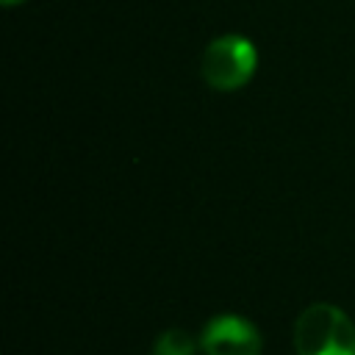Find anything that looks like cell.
Here are the masks:
<instances>
[{
	"label": "cell",
	"mask_w": 355,
	"mask_h": 355,
	"mask_svg": "<svg viewBox=\"0 0 355 355\" xmlns=\"http://www.w3.org/2000/svg\"><path fill=\"white\" fill-rule=\"evenodd\" d=\"M294 349L297 355H355V324L341 308L313 302L297 316Z\"/></svg>",
	"instance_id": "cell-1"
},
{
	"label": "cell",
	"mask_w": 355,
	"mask_h": 355,
	"mask_svg": "<svg viewBox=\"0 0 355 355\" xmlns=\"http://www.w3.org/2000/svg\"><path fill=\"white\" fill-rule=\"evenodd\" d=\"M255 67H258L255 44L239 33H225V36L214 39L205 47L202 61H200V72H202L205 83L216 92L241 89L255 75Z\"/></svg>",
	"instance_id": "cell-2"
},
{
	"label": "cell",
	"mask_w": 355,
	"mask_h": 355,
	"mask_svg": "<svg viewBox=\"0 0 355 355\" xmlns=\"http://www.w3.org/2000/svg\"><path fill=\"white\" fill-rule=\"evenodd\" d=\"M258 327L236 313H219L205 322L200 333V349L205 355H261Z\"/></svg>",
	"instance_id": "cell-3"
},
{
	"label": "cell",
	"mask_w": 355,
	"mask_h": 355,
	"mask_svg": "<svg viewBox=\"0 0 355 355\" xmlns=\"http://www.w3.org/2000/svg\"><path fill=\"white\" fill-rule=\"evenodd\" d=\"M197 347L200 341L194 336H189L180 327H169L155 338L153 355H197Z\"/></svg>",
	"instance_id": "cell-4"
},
{
	"label": "cell",
	"mask_w": 355,
	"mask_h": 355,
	"mask_svg": "<svg viewBox=\"0 0 355 355\" xmlns=\"http://www.w3.org/2000/svg\"><path fill=\"white\" fill-rule=\"evenodd\" d=\"M6 6H17V3H22V0H3Z\"/></svg>",
	"instance_id": "cell-5"
}]
</instances>
